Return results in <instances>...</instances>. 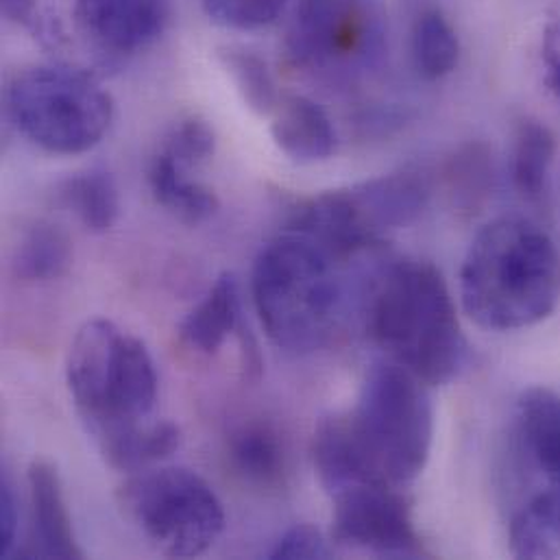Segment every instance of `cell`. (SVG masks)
<instances>
[{"mask_svg":"<svg viewBox=\"0 0 560 560\" xmlns=\"http://www.w3.org/2000/svg\"><path fill=\"white\" fill-rule=\"evenodd\" d=\"M465 312L485 329L515 331L546 320L559 305L560 254L535 223L502 217L471 241L460 267Z\"/></svg>","mask_w":560,"mask_h":560,"instance_id":"cell-1","label":"cell"},{"mask_svg":"<svg viewBox=\"0 0 560 560\" xmlns=\"http://www.w3.org/2000/svg\"><path fill=\"white\" fill-rule=\"evenodd\" d=\"M369 331L390 362L428 386L454 380L467 358L447 281L423 260H399L382 273L369 305Z\"/></svg>","mask_w":560,"mask_h":560,"instance_id":"cell-2","label":"cell"},{"mask_svg":"<svg viewBox=\"0 0 560 560\" xmlns=\"http://www.w3.org/2000/svg\"><path fill=\"white\" fill-rule=\"evenodd\" d=\"M338 258L290 232L262 247L252 296L269 338L290 353H312L334 334L342 310Z\"/></svg>","mask_w":560,"mask_h":560,"instance_id":"cell-3","label":"cell"},{"mask_svg":"<svg viewBox=\"0 0 560 560\" xmlns=\"http://www.w3.org/2000/svg\"><path fill=\"white\" fill-rule=\"evenodd\" d=\"M66 382L74 408L96 441L142 423L158 401V371L147 345L105 318L74 336Z\"/></svg>","mask_w":560,"mask_h":560,"instance_id":"cell-4","label":"cell"},{"mask_svg":"<svg viewBox=\"0 0 560 560\" xmlns=\"http://www.w3.org/2000/svg\"><path fill=\"white\" fill-rule=\"evenodd\" d=\"M347 417L380 485L399 489L423 474L434 441V408L428 384L417 375L390 360L373 364Z\"/></svg>","mask_w":560,"mask_h":560,"instance_id":"cell-5","label":"cell"},{"mask_svg":"<svg viewBox=\"0 0 560 560\" xmlns=\"http://www.w3.org/2000/svg\"><path fill=\"white\" fill-rule=\"evenodd\" d=\"M18 131L52 155L92 151L114 120L112 96L85 72L37 66L20 72L7 92Z\"/></svg>","mask_w":560,"mask_h":560,"instance_id":"cell-6","label":"cell"},{"mask_svg":"<svg viewBox=\"0 0 560 560\" xmlns=\"http://www.w3.org/2000/svg\"><path fill=\"white\" fill-rule=\"evenodd\" d=\"M131 524L166 557L206 555L225 528L214 489L186 467H162L131 476L118 491Z\"/></svg>","mask_w":560,"mask_h":560,"instance_id":"cell-7","label":"cell"},{"mask_svg":"<svg viewBox=\"0 0 560 560\" xmlns=\"http://www.w3.org/2000/svg\"><path fill=\"white\" fill-rule=\"evenodd\" d=\"M285 48L303 70L355 77L377 68L386 52L384 13L377 0H301Z\"/></svg>","mask_w":560,"mask_h":560,"instance_id":"cell-8","label":"cell"},{"mask_svg":"<svg viewBox=\"0 0 560 560\" xmlns=\"http://www.w3.org/2000/svg\"><path fill=\"white\" fill-rule=\"evenodd\" d=\"M331 539L338 546L390 559L423 557L404 495L386 485H358L331 495Z\"/></svg>","mask_w":560,"mask_h":560,"instance_id":"cell-9","label":"cell"},{"mask_svg":"<svg viewBox=\"0 0 560 560\" xmlns=\"http://www.w3.org/2000/svg\"><path fill=\"white\" fill-rule=\"evenodd\" d=\"M81 33L109 55H133L155 44L171 24V0H74Z\"/></svg>","mask_w":560,"mask_h":560,"instance_id":"cell-10","label":"cell"},{"mask_svg":"<svg viewBox=\"0 0 560 560\" xmlns=\"http://www.w3.org/2000/svg\"><path fill=\"white\" fill-rule=\"evenodd\" d=\"M31 517L37 555L46 559H81L63 489L57 469L46 460H35L26 474Z\"/></svg>","mask_w":560,"mask_h":560,"instance_id":"cell-11","label":"cell"},{"mask_svg":"<svg viewBox=\"0 0 560 560\" xmlns=\"http://www.w3.org/2000/svg\"><path fill=\"white\" fill-rule=\"evenodd\" d=\"M271 136L281 153L299 164L325 162L338 147L336 129L327 112L301 94L280 101L273 114Z\"/></svg>","mask_w":560,"mask_h":560,"instance_id":"cell-12","label":"cell"},{"mask_svg":"<svg viewBox=\"0 0 560 560\" xmlns=\"http://www.w3.org/2000/svg\"><path fill=\"white\" fill-rule=\"evenodd\" d=\"M312 460L329 495L358 485H380L355 441L347 415L325 417L312 436Z\"/></svg>","mask_w":560,"mask_h":560,"instance_id":"cell-13","label":"cell"},{"mask_svg":"<svg viewBox=\"0 0 560 560\" xmlns=\"http://www.w3.org/2000/svg\"><path fill=\"white\" fill-rule=\"evenodd\" d=\"M241 327V285L232 273H223L210 292L179 325L182 340L206 355L217 353Z\"/></svg>","mask_w":560,"mask_h":560,"instance_id":"cell-14","label":"cell"},{"mask_svg":"<svg viewBox=\"0 0 560 560\" xmlns=\"http://www.w3.org/2000/svg\"><path fill=\"white\" fill-rule=\"evenodd\" d=\"M234 471L256 489H280L285 478V452L280 434L262 421H249L230 436Z\"/></svg>","mask_w":560,"mask_h":560,"instance_id":"cell-15","label":"cell"},{"mask_svg":"<svg viewBox=\"0 0 560 560\" xmlns=\"http://www.w3.org/2000/svg\"><path fill=\"white\" fill-rule=\"evenodd\" d=\"M109 467L118 471H142L171 458L182 445V432L171 421L136 423L98 441Z\"/></svg>","mask_w":560,"mask_h":560,"instance_id":"cell-16","label":"cell"},{"mask_svg":"<svg viewBox=\"0 0 560 560\" xmlns=\"http://www.w3.org/2000/svg\"><path fill=\"white\" fill-rule=\"evenodd\" d=\"M557 155L555 133L539 120H522L513 149V182L517 192L537 208L550 199V173Z\"/></svg>","mask_w":560,"mask_h":560,"instance_id":"cell-17","label":"cell"},{"mask_svg":"<svg viewBox=\"0 0 560 560\" xmlns=\"http://www.w3.org/2000/svg\"><path fill=\"white\" fill-rule=\"evenodd\" d=\"M149 186L155 201L188 225H199L219 212V197L203 184L192 182L166 153L149 164Z\"/></svg>","mask_w":560,"mask_h":560,"instance_id":"cell-18","label":"cell"},{"mask_svg":"<svg viewBox=\"0 0 560 560\" xmlns=\"http://www.w3.org/2000/svg\"><path fill=\"white\" fill-rule=\"evenodd\" d=\"M520 430L537 465L560 487V397L530 388L520 399Z\"/></svg>","mask_w":560,"mask_h":560,"instance_id":"cell-19","label":"cell"},{"mask_svg":"<svg viewBox=\"0 0 560 560\" xmlns=\"http://www.w3.org/2000/svg\"><path fill=\"white\" fill-rule=\"evenodd\" d=\"M443 182L452 208L458 214H476L493 188V158L482 142L463 144L443 168Z\"/></svg>","mask_w":560,"mask_h":560,"instance_id":"cell-20","label":"cell"},{"mask_svg":"<svg viewBox=\"0 0 560 560\" xmlns=\"http://www.w3.org/2000/svg\"><path fill=\"white\" fill-rule=\"evenodd\" d=\"M517 559H560V489L533 498L511 524Z\"/></svg>","mask_w":560,"mask_h":560,"instance_id":"cell-21","label":"cell"},{"mask_svg":"<svg viewBox=\"0 0 560 560\" xmlns=\"http://www.w3.org/2000/svg\"><path fill=\"white\" fill-rule=\"evenodd\" d=\"M72 262V243L68 234L52 223L31 225L13 254V273L24 281H50L61 278Z\"/></svg>","mask_w":560,"mask_h":560,"instance_id":"cell-22","label":"cell"},{"mask_svg":"<svg viewBox=\"0 0 560 560\" xmlns=\"http://www.w3.org/2000/svg\"><path fill=\"white\" fill-rule=\"evenodd\" d=\"M63 203L92 234H105L120 214V197L114 177L105 168H92L70 177L61 188Z\"/></svg>","mask_w":560,"mask_h":560,"instance_id":"cell-23","label":"cell"},{"mask_svg":"<svg viewBox=\"0 0 560 560\" xmlns=\"http://www.w3.org/2000/svg\"><path fill=\"white\" fill-rule=\"evenodd\" d=\"M412 57L419 74L428 81L452 74L460 59V42L447 18L436 11H423L412 31Z\"/></svg>","mask_w":560,"mask_h":560,"instance_id":"cell-24","label":"cell"},{"mask_svg":"<svg viewBox=\"0 0 560 560\" xmlns=\"http://www.w3.org/2000/svg\"><path fill=\"white\" fill-rule=\"evenodd\" d=\"M221 61L230 72L245 105L258 116L276 114L280 105L278 85L269 70V63L254 50L247 48H223Z\"/></svg>","mask_w":560,"mask_h":560,"instance_id":"cell-25","label":"cell"},{"mask_svg":"<svg viewBox=\"0 0 560 560\" xmlns=\"http://www.w3.org/2000/svg\"><path fill=\"white\" fill-rule=\"evenodd\" d=\"M214 149H217V138L212 127L203 118L190 116L179 120L171 129L162 153H166L184 171H190L192 166L206 164L214 155Z\"/></svg>","mask_w":560,"mask_h":560,"instance_id":"cell-26","label":"cell"},{"mask_svg":"<svg viewBox=\"0 0 560 560\" xmlns=\"http://www.w3.org/2000/svg\"><path fill=\"white\" fill-rule=\"evenodd\" d=\"M285 0H203L206 13L221 26L256 31L278 20Z\"/></svg>","mask_w":560,"mask_h":560,"instance_id":"cell-27","label":"cell"},{"mask_svg":"<svg viewBox=\"0 0 560 560\" xmlns=\"http://www.w3.org/2000/svg\"><path fill=\"white\" fill-rule=\"evenodd\" d=\"M329 548L323 539V535L310 526V524H296L290 530H285L276 544V548L269 552V559H327Z\"/></svg>","mask_w":560,"mask_h":560,"instance_id":"cell-28","label":"cell"},{"mask_svg":"<svg viewBox=\"0 0 560 560\" xmlns=\"http://www.w3.org/2000/svg\"><path fill=\"white\" fill-rule=\"evenodd\" d=\"M18 535V502L9 478H2L0 489V557H11Z\"/></svg>","mask_w":560,"mask_h":560,"instance_id":"cell-29","label":"cell"},{"mask_svg":"<svg viewBox=\"0 0 560 560\" xmlns=\"http://www.w3.org/2000/svg\"><path fill=\"white\" fill-rule=\"evenodd\" d=\"M544 63H546V83L550 92L560 101V18L548 22L541 42Z\"/></svg>","mask_w":560,"mask_h":560,"instance_id":"cell-30","label":"cell"},{"mask_svg":"<svg viewBox=\"0 0 560 560\" xmlns=\"http://www.w3.org/2000/svg\"><path fill=\"white\" fill-rule=\"evenodd\" d=\"M39 0H2V11L9 20L22 26H31L35 22Z\"/></svg>","mask_w":560,"mask_h":560,"instance_id":"cell-31","label":"cell"}]
</instances>
